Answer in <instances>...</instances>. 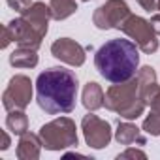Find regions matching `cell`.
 Masks as SVG:
<instances>
[{"mask_svg":"<svg viewBox=\"0 0 160 160\" xmlns=\"http://www.w3.org/2000/svg\"><path fill=\"white\" fill-rule=\"evenodd\" d=\"M98 73L109 83H124L136 75L139 66V51L136 43L124 38L106 42L94 55Z\"/></svg>","mask_w":160,"mask_h":160,"instance_id":"obj_2","label":"cell"},{"mask_svg":"<svg viewBox=\"0 0 160 160\" xmlns=\"http://www.w3.org/2000/svg\"><path fill=\"white\" fill-rule=\"evenodd\" d=\"M77 77L72 70L57 66L42 72L36 79L38 106L49 115L70 113L75 108Z\"/></svg>","mask_w":160,"mask_h":160,"instance_id":"obj_1","label":"cell"}]
</instances>
